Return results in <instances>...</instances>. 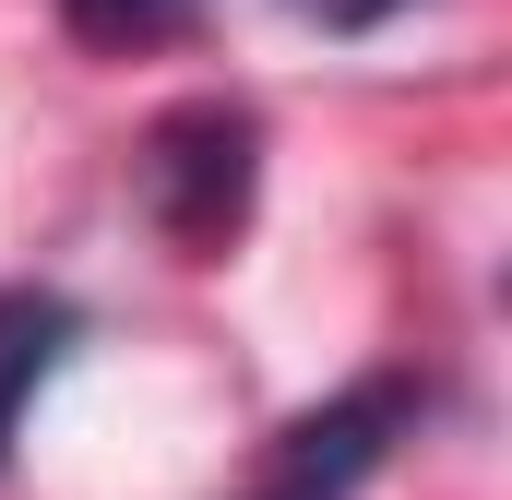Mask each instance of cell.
Returning a JSON list of instances; mask_svg holds the SVG:
<instances>
[{"label":"cell","instance_id":"1","mask_svg":"<svg viewBox=\"0 0 512 500\" xmlns=\"http://www.w3.org/2000/svg\"><path fill=\"white\" fill-rule=\"evenodd\" d=\"M251 179H262V120L239 108V96H191V108H167V120L143 131V155H131L143 215L191 250V262H215V250L251 227Z\"/></svg>","mask_w":512,"mask_h":500},{"label":"cell","instance_id":"2","mask_svg":"<svg viewBox=\"0 0 512 500\" xmlns=\"http://www.w3.org/2000/svg\"><path fill=\"white\" fill-rule=\"evenodd\" d=\"M417 405H429L417 381H358V393L310 405V417L286 429V453H274V500H346L393 453V429H417Z\"/></svg>","mask_w":512,"mask_h":500},{"label":"cell","instance_id":"3","mask_svg":"<svg viewBox=\"0 0 512 500\" xmlns=\"http://www.w3.org/2000/svg\"><path fill=\"white\" fill-rule=\"evenodd\" d=\"M84 346V310L60 298V286H0V465H12V429H24V405L60 381V358Z\"/></svg>","mask_w":512,"mask_h":500},{"label":"cell","instance_id":"4","mask_svg":"<svg viewBox=\"0 0 512 500\" xmlns=\"http://www.w3.org/2000/svg\"><path fill=\"white\" fill-rule=\"evenodd\" d=\"M60 24L84 48H167V36L203 24V0H60Z\"/></svg>","mask_w":512,"mask_h":500},{"label":"cell","instance_id":"5","mask_svg":"<svg viewBox=\"0 0 512 500\" xmlns=\"http://www.w3.org/2000/svg\"><path fill=\"white\" fill-rule=\"evenodd\" d=\"M298 24H322V36H382L393 12H417V0H286Z\"/></svg>","mask_w":512,"mask_h":500}]
</instances>
